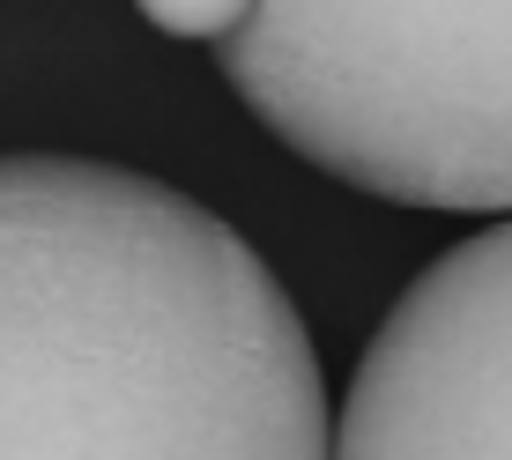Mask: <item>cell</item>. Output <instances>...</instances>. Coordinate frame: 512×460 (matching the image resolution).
<instances>
[{"label":"cell","mask_w":512,"mask_h":460,"mask_svg":"<svg viewBox=\"0 0 512 460\" xmlns=\"http://www.w3.org/2000/svg\"><path fill=\"white\" fill-rule=\"evenodd\" d=\"M216 67L327 179L512 216V0H260Z\"/></svg>","instance_id":"7a4b0ae2"},{"label":"cell","mask_w":512,"mask_h":460,"mask_svg":"<svg viewBox=\"0 0 512 460\" xmlns=\"http://www.w3.org/2000/svg\"><path fill=\"white\" fill-rule=\"evenodd\" d=\"M334 460H512V216L394 297L349 379Z\"/></svg>","instance_id":"3957f363"},{"label":"cell","mask_w":512,"mask_h":460,"mask_svg":"<svg viewBox=\"0 0 512 460\" xmlns=\"http://www.w3.org/2000/svg\"><path fill=\"white\" fill-rule=\"evenodd\" d=\"M164 38H201V45H231L253 23L260 0H134Z\"/></svg>","instance_id":"277c9868"},{"label":"cell","mask_w":512,"mask_h":460,"mask_svg":"<svg viewBox=\"0 0 512 460\" xmlns=\"http://www.w3.org/2000/svg\"><path fill=\"white\" fill-rule=\"evenodd\" d=\"M0 460H334L275 268L193 193L0 156Z\"/></svg>","instance_id":"6da1fadb"}]
</instances>
